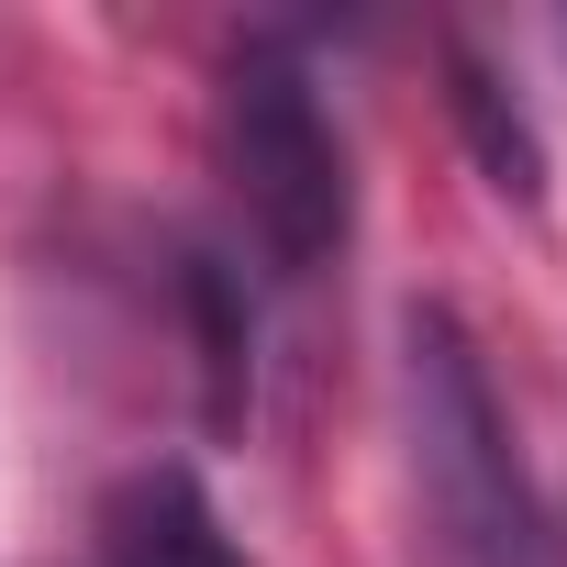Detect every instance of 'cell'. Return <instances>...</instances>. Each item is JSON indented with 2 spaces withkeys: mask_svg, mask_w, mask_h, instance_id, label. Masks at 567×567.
Instances as JSON below:
<instances>
[{
  "mask_svg": "<svg viewBox=\"0 0 567 567\" xmlns=\"http://www.w3.org/2000/svg\"><path fill=\"white\" fill-rule=\"evenodd\" d=\"M212 167H223V200L245 212L256 256L278 278H312L334 267L346 223H357V178H346V134L312 90V68L290 45H234L223 56V90H212Z\"/></svg>",
  "mask_w": 567,
  "mask_h": 567,
  "instance_id": "1",
  "label": "cell"
},
{
  "mask_svg": "<svg viewBox=\"0 0 567 567\" xmlns=\"http://www.w3.org/2000/svg\"><path fill=\"white\" fill-rule=\"evenodd\" d=\"M101 556L112 567H245V545L223 534V512L189 467H134L101 501Z\"/></svg>",
  "mask_w": 567,
  "mask_h": 567,
  "instance_id": "2",
  "label": "cell"
}]
</instances>
